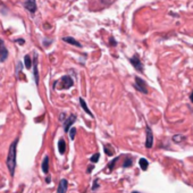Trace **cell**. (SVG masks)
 I'll return each instance as SVG.
<instances>
[{
  "mask_svg": "<svg viewBox=\"0 0 193 193\" xmlns=\"http://www.w3.org/2000/svg\"><path fill=\"white\" fill-rule=\"evenodd\" d=\"M17 144H18V139H15L10 144L9 150H8V156H7V167L9 171L10 176L15 175L16 168V158H17Z\"/></svg>",
  "mask_w": 193,
  "mask_h": 193,
  "instance_id": "cell-1",
  "label": "cell"
},
{
  "mask_svg": "<svg viewBox=\"0 0 193 193\" xmlns=\"http://www.w3.org/2000/svg\"><path fill=\"white\" fill-rule=\"evenodd\" d=\"M134 87L139 92L143 94H148V87H146V83L139 76H135V83H134Z\"/></svg>",
  "mask_w": 193,
  "mask_h": 193,
  "instance_id": "cell-2",
  "label": "cell"
},
{
  "mask_svg": "<svg viewBox=\"0 0 193 193\" xmlns=\"http://www.w3.org/2000/svg\"><path fill=\"white\" fill-rule=\"evenodd\" d=\"M57 82L62 83V87H58L59 90H64V89H65V90H67V89H71V87L74 85V82H73L72 77H71L69 75H65V76H62L59 81H57Z\"/></svg>",
  "mask_w": 193,
  "mask_h": 193,
  "instance_id": "cell-3",
  "label": "cell"
},
{
  "mask_svg": "<svg viewBox=\"0 0 193 193\" xmlns=\"http://www.w3.org/2000/svg\"><path fill=\"white\" fill-rule=\"evenodd\" d=\"M130 62H131V64L133 65V67L136 69L137 72H141V73L143 72V64L141 62L139 55H134L132 58H130Z\"/></svg>",
  "mask_w": 193,
  "mask_h": 193,
  "instance_id": "cell-4",
  "label": "cell"
},
{
  "mask_svg": "<svg viewBox=\"0 0 193 193\" xmlns=\"http://www.w3.org/2000/svg\"><path fill=\"white\" fill-rule=\"evenodd\" d=\"M146 149H150V148H152V146H153V133H152V131H151V128H150L149 125H146Z\"/></svg>",
  "mask_w": 193,
  "mask_h": 193,
  "instance_id": "cell-5",
  "label": "cell"
},
{
  "mask_svg": "<svg viewBox=\"0 0 193 193\" xmlns=\"http://www.w3.org/2000/svg\"><path fill=\"white\" fill-rule=\"evenodd\" d=\"M8 55H9V52H8V49L6 48V46H5V42H3V40L0 37V62H6L7 58H8Z\"/></svg>",
  "mask_w": 193,
  "mask_h": 193,
  "instance_id": "cell-6",
  "label": "cell"
},
{
  "mask_svg": "<svg viewBox=\"0 0 193 193\" xmlns=\"http://www.w3.org/2000/svg\"><path fill=\"white\" fill-rule=\"evenodd\" d=\"M75 121H76V115H71L68 118L64 121V131H65V133H68L69 128L72 127V125L75 123Z\"/></svg>",
  "mask_w": 193,
  "mask_h": 193,
  "instance_id": "cell-7",
  "label": "cell"
},
{
  "mask_svg": "<svg viewBox=\"0 0 193 193\" xmlns=\"http://www.w3.org/2000/svg\"><path fill=\"white\" fill-rule=\"evenodd\" d=\"M24 8L26 10H28L30 12L34 14L37 12V1L35 0H26L24 2Z\"/></svg>",
  "mask_w": 193,
  "mask_h": 193,
  "instance_id": "cell-8",
  "label": "cell"
},
{
  "mask_svg": "<svg viewBox=\"0 0 193 193\" xmlns=\"http://www.w3.org/2000/svg\"><path fill=\"white\" fill-rule=\"evenodd\" d=\"M32 68H33V76H34V81L37 87L39 85V72H37V56L35 55L33 60H32Z\"/></svg>",
  "mask_w": 193,
  "mask_h": 193,
  "instance_id": "cell-9",
  "label": "cell"
},
{
  "mask_svg": "<svg viewBox=\"0 0 193 193\" xmlns=\"http://www.w3.org/2000/svg\"><path fill=\"white\" fill-rule=\"evenodd\" d=\"M67 186H68V182L66 178H62L58 184V189H57V193H66L67 192Z\"/></svg>",
  "mask_w": 193,
  "mask_h": 193,
  "instance_id": "cell-10",
  "label": "cell"
},
{
  "mask_svg": "<svg viewBox=\"0 0 193 193\" xmlns=\"http://www.w3.org/2000/svg\"><path fill=\"white\" fill-rule=\"evenodd\" d=\"M62 41H64V42H67V43H69V44H72V46H75V47H77V48H81L82 47L81 43H80L78 41L75 40L74 37H62Z\"/></svg>",
  "mask_w": 193,
  "mask_h": 193,
  "instance_id": "cell-11",
  "label": "cell"
},
{
  "mask_svg": "<svg viewBox=\"0 0 193 193\" xmlns=\"http://www.w3.org/2000/svg\"><path fill=\"white\" fill-rule=\"evenodd\" d=\"M80 105H81V107H82V108H83V110H84V111L87 112V115L91 116L92 118H94V115H93V114H92V111H91L90 109H89V107H87V102H85V100L83 99V98H80Z\"/></svg>",
  "mask_w": 193,
  "mask_h": 193,
  "instance_id": "cell-12",
  "label": "cell"
},
{
  "mask_svg": "<svg viewBox=\"0 0 193 193\" xmlns=\"http://www.w3.org/2000/svg\"><path fill=\"white\" fill-rule=\"evenodd\" d=\"M41 168H42V171H43L44 174H48V171H49V157L48 156H46L43 158V161H42Z\"/></svg>",
  "mask_w": 193,
  "mask_h": 193,
  "instance_id": "cell-13",
  "label": "cell"
},
{
  "mask_svg": "<svg viewBox=\"0 0 193 193\" xmlns=\"http://www.w3.org/2000/svg\"><path fill=\"white\" fill-rule=\"evenodd\" d=\"M58 151H59L60 155H64L66 151V142L64 139H60L58 141Z\"/></svg>",
  "mask_w": 193,
  "mask_h": 193,
  "instance_id": "cell-14",
  "label": "cell"
},
{
  "mask_svg": "<svg viewBox=\"0 0 193 193\" xmlns=\"http://www.w3.org/2000/svg\"><path fill=\"white\" fill-rule=\"evenodd\" d=\"M32 59H31V56L30 55H25L24 56V66L25 68L27 69H31L32 68Z\"/></svg>",
  "mask_w": 193,
  "mask_h": 193,
  "instance_id": "cell-15",
  "label": "cell"
},
{
  "mask_svg": "<svg viewBox=\"0 0 193 193\" xmlns=\"http://www.w3.org/2000/svg\"><path fill=\"white\" fill-rule=\"evenodd\" d=\"M103 151H105V153H106L107 156H114V153H115V150L112 149L111 146H109V144H105L103 146Z\"/></svg>",
  "mask_w": 193,
  "mask_h": 193,
  "instance_id": "cell-16",
  "label": "cell"
},
{
  "mask_svg": "<svg viewBox=\"0 0 193 193\" xmlns=\"http://www.w3.org/2000/svg\"><path fill=\"white\" fill-rule=\"evenodd\" d=\"M139 165H140L142 171H146V169H148V167H149V161H148L146 158H141L140 160H139Z\"/></svg>",
  "mask_w": 193,
  "mask_h": 193,
  "instance_id": "cell-17",
  "label": "cell"
},
{
  "mask_svg": "<svg viewBox=\"0 0 193 193\" xmlns=\"http://www.w3.org/2000/svg\"><path fill=\"white\" fill-rule=\"evenodd\" d=\"M118 160H119V157H116L115 159H112L111 162H109V164H108V169H109V171H111L112 169H114V167H115V165H116V162L118 161Z\"/></svg>",
  "mask_w": 193,
  "mask_h": 193,
  "instance_id": "cell-18",
  "label": "cell"
},
{
  "mask_svg": "<svg viewBox=\"0 0 193 193\" xmlns=\"http://www.w3.org/2000/svg\"><path fill=\"white\" fill-rule=\"evenodd\" d=\"M132 165H133V159L132 158H126L125 159L124 164H123V167H124V168H127V167H131Z\"/></svg>",
  "mask_w": 193,
  "mask_h": 193,
  "instance_id": "cell-19",
  "label": "cell"
},
{
  "mask_svg": "<svg viewBox=\"0 0 193 193\" xmlns=\"http://www.w3.org/2000/svg\"><path fill=\"white\" fill-rule=\"evenodd\" d=\"M185 137L183 136V135H174L173 136V141H174L175 143H180L181 141H183Z\"/></svg>",
  "mask_w": 193,
  "mask_h": 193,
  "instance_id": "cell-20",
  "label": "cell"
},
{
  "mask_svg": "<svg viewBox=\"0 0 193 193\" xmlns=\"http://www.w3.org/2000/svg\"><path fill=\"white\" fill-rule=\"evenodd\" d=\"M69 137H71V140H74L75 139V135H76V128L75 127H71L69 128Z\"/></svg>",
  "mask_w": 193,
  "mask_h": 193,
  "instance_id": "cell-21",
  "label": "cell"
},
{
  "mask_svg": "<svg viewBox=\"0 0 193 193\" xmlns=\"http://www.w3.org/2000/svg\"><path fill=\"white\" fill-rule=\"evenodd\" d=\"M99 158H100V153H99V152H96V153H94L93 156H92V157H91V158H90V161H91V162H93V164H96V162H98Z\"/></svg>",
  "mask_w": 193,
  "mask_h": 193,
  "instance_id": "cell-22",
  "label": "cell"
},
{
  "mask_svg": "<svg viewBox=\"0 0 193 193\" xmlns=\"http://www.w3.org/2000/svg\"><path fill=\"white\" fill-rule=\"evenodd\" d=\"M99 180L98 178H96L93 182V185H92V187H91V190H92V192H94V191H96L98 189H99Z\"/></svg>",
  "mask_w": 193,
  "mask_h": 193,
  "instance_id": "cell-23",
  "label": "cell"
},
{
  "mask_svg": "<svg viewBox=\"0 0 193 193\" xmlns=\"http://www.w3.org/2000/svg\"><path fill=\"white\" fill-rule=\"evenodd\" d=\"M109 43H110V46L115 47L116 44H117V42L115 41V39H114V37H110V40H109Z\"/></svg>",
  "mask_w": 193,
  "mask_h": 193,
  "instance_id": "cell-24",
  "label": "cell"
},
{
  "mask_svg": "<svg viewBox=\"0 0 193 193\" xmlns=\"http://www.w3.org/2000/svg\"><path fill=\"white\" fill-rule=\"evenodd\" d=\"M65 119H66V114H65V112H62V114L59 115V121H64Z\"/></svg>",
  "mask_w": 193,
  "mask_h": 193,
  "instance_id": "cell-25",
  "label": "cell"
},
{
  "mask_svg": "<svg viewBox=\"0 0 193 193\" xmlns=\"http://www.w3.org/2000/svg\"><path fill=\"white\" fill-rule=\"evenodd\" d=\"M15 42H16V43H19V44H24L25 43V40H24V39H17Z\"/></svg>",
  "mask_w": 193,
  "mask_h": 193,
  "instance_id": "cell-26",
  "label": "cell"
},
{
  "mask_svg": "<svg viewBox=\"0 0 193 193\" xmlns=\"http://www.w3.org/2000/svg\"><path fill=\"white\" fill-rule=\"evenodd\" d=\"M92 169H93V166H90V167L87 168V173H91V171H92Z\"/></svg>",
  "mask_w": 193,
  "mask_h": 193,
  "instance_id": "cell-27",
  "label": "cell"
},
{
  "mask_svg": "<svg viewBox=\"0 0 193 193\" xmlns=\"http://www.w3.org/2000/svg\"><path fill=\"white\" fill-rule=\"evenodd\" d=\"M50 181H51V180H50V176H48V177L46 178V182H47V183L49 184V183H50Z\"/></svg>",
  "mask_w": 193,
  "mask_h": 193,
  "instance_id": "cell-28",
  "label": "cell"
},
{
  "mask_svg": "<svg viewBox=\"0 0 193 193\" xmlns=\"http://www.w3.org/2000/svg\"><path fill=\"white\" fill-rule=\"evenodd\" d=\"M190 99H191V101H192V102H193V92H192V93H191V96H190Z\"/></svg>",
  "mask_w": 193,
  "mask_h": 193,
  "instance_id": "cell-29",
  "label": "cell"
},
{
  "mask_svg": "<svg viewBox=\"0 0 193 193\" xmlns=\"http://www.w3.org/2000/svg\"><path fill=\"white\" fill-rule=\"evenodd\" d=\"M132 193H140V192H136V191H134V192H132Z\"/></svg>",
  "mask_w": 193,
  "mask_h": 193,
  "instance_id": "cell-30",
  "label": "cell"
}]
</instances>
